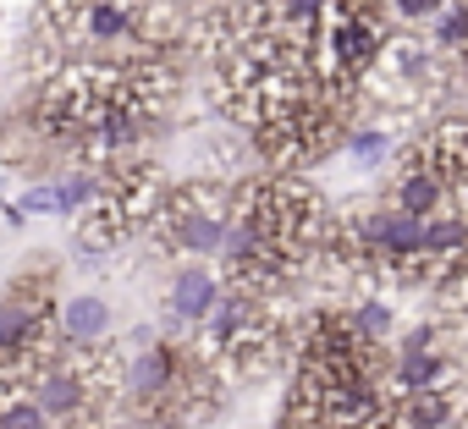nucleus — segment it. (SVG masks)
<instances>
[{"instance_id":"423d86ee","label":"nucleus","mask_w":468,"mask_h":429,"mask_svg":"<svg viewBox=\"0 0 468 429\" xmlns=\"http://www.w3.org/2000/svg\"><path fill=\"white\" fill-rule=\"evenodd\" d=\"M220 292H226V281H220V270H215L209 259H182V270H176L171 287H165V314H171V325L198 330V325L209 319V309L220 303Z\"/></svg>"},{"instance_id":"1a4fd4ad","label":"nucleus","mask_w":468,"mask_h":429,"mask_svg":"<svg viewBox=\"0 0 468 429\" xmlns=\"http://www.w3.org/2000/svg\"><path fill=\"white\" fill-rule=\"evenodd\" d=\"M391 429H468V402L457 385L391 396Z\"/></svg>"},{"instance_id":"f03ea898","label":"nucleus","mask_w":468,"mask_h":429,"mask_svg":"<svg viewBox=\"0 0 468 429\" xmlns=\"http://www.w3.org/2000/svg\"><path fill=\"white\" fill-rule=\"evenodd\" d=\"M231 204H238L231 182H182V187L160 193L144 232L165 259H209L215 265L220 237L231 226Z\"/></svg>"},{"instance_id":"7ed1b4c3","label":"nucleus","mask_w":468,"mask_h":429,"mask_svg":"<svg viewBox=\"0 0 468 429\" xmlns=\"http://www.w3.org/2000/svg\"><path fill=\"white\" fill-rule=\"evenodd\" d=\"M94 171H100V187H94L89 209L78 214V243L83 248H116L149 226V214H154L165 187L138 160H116V165H94Z\"/></svg>"},{"instance_id":"9d476101","label":"nucleus","mask_w":468,"mask_h":429,"mask_svg":"<svg viewBox=\"0 0 468 429\" xmlns=\"http://www.w3.org/2000/svg\"><path fill=\"white\" fill-rule=\"evenodd\" d=\"M452 193L435 182V176H424V171H397V182H391V193H386V204L391 209H408V214H435L441 204H446Z\"/></svg>"},{"instance_id":"0eeeda50","label":"nucleus","mask_w":468,"mask_h":429,"mask_svg":"<svg viewBox=\"0 0 468 429\" xmlns=\"http://www.w3.org/2000/svg\"><path fill=\"white\" fill-rule=\"evenodd\" d=\"M111 336H116V319H111L105 298L78 292V298L56 303V352H94Z\"/></svg>"},{"instance_id":"f8f14e48","label":"nucleus","mask_w":468,"mask_h":429,"mask_svg":"<svg viewBox=\"0 0 468 429\" xmlns=\"http://www.w3.org/2000/svg\"><path fill=\"white\" fill-rule=\"evenodd\" d=\"M342 143H347V154H353L358 165H380V160H391V138H386L380 127H358V132H342Z\"/></svg>"},{"instance_id":"39448f33","label":"nucleus","mask_w":468,"mask_h":429,"mask_svg":"<svg viewBox=\"0 0 468 429\" xmlns=\"http://www.w3.org/2000/svg\"><path fill=\"white\" fill-rule=\"evenodd\" d=\"M402 165L435 176L446 193L463 187V182H468V121H435V127H424V132L408 143Z\"/></svg>"},{"instance_id":"f257e3e1","label":"nucleus","mask_w":468,"mask_h":429,"mask_svg":"<svg viewBox=\"0 0 468 429\" xmlns=\"http://www.w3.org/2000/svg\"><path fill=\"white\" fill-rule=\"evenodd\" d=\"M160 0H45L34 17V67L61 72L78 61H149L160 56Z\"/></svg>"},{"instance_id":"6e6552de","label":"nucleus","mask_w":468,"mask_h":429,"mask_svg":"<svg viewBox=\"0 0 468 429\" xmlns=\"http://www.w3.org/2000/svg\"><path fill=\"white\" fill-rule=\"evenodd\" d=\"M380 380L391 396H413V391H435V385H457V363L446 347H419V352H386Z\"/></svg>"},{"instance_id":"20e7f679","label":"nucleus","mask_w":468,"mask_h":429,"mask_svg":"<svg viewBox=\"0 0 468 429\" xmlns=\"http://www.w3.org/2000/svg\"><path fill=\"white\" fill-rule=\"evenodd\" d=\"M56 352V270H23L0 298V369L28 374Z\"/></svg>"},{"instance_id":"9b49d317","label":"nucleus","mask_w":468,"mask_h":429,"mask_svg":"<svg viewBox=\"0 0 468 429\" xmlns=\"http://www.w3.org/2000/svg\"><path fill=\"white\" fill-rule=\"evenodd\" d=\"M347 314V325L358 330V341H369V347H391V336H397V309L391 303H380V298H358L353 309H342Z\"/></svg>"},{"instance_id":"4468645a","label":"nucleus","mask_w":468,"mask_h":429,"mask_svg":"<svg viewBox=\"0 0 468 429\" xmlns=\"http://www.w3.org/2000/svg\"><path fill=\"white\" fill-rule=\"evenodd\" d=\"M17 209H23V214H61V209H56V187H50V182H34V187L17 198Z\"/></svg>"},{"instance_id":"ddd939ff","label":"nucleus","mask_w":468,"mask_h":429,"mask_svg":"<svg viewBox=\"0 0 468 429\" xmlns=\"http://www.w3.org/2000/svg\"><path fill=\"white\" fill-rule=\"evenodd\" d=\"M380 6H386L402 28H419V23H430V17L446 6V0H380Z\"/></svg>"}]
</instances>
